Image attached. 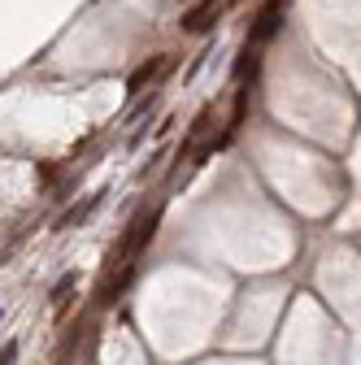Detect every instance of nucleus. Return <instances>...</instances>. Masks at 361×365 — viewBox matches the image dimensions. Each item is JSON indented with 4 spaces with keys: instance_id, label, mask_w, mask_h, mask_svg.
Returning <instances> with one entry per match:
<instances>
[{
    "instance_id": "1",
    "label": "nucleus",
    "mask_w": 361,
    "mask_h": 365,
    "mask_svg": "<svg viewBox=\"0 0 361 365\" xmlns=\"http://www.w3.org/2000/svg\"><path fill=\"white\" fill-rule=\"evenodd\" d=\"M157 222H161V213H157V209H153V213H144L140 222L131 226V235H126V240L109 252V265H131L135 257H140V252L148 248V240L157 235Z\"/></svg>"
},
{
    "instance_id": "3",
    "label": "nucleus",
    "mask_w": 361,
    "mask_h": 365,
    "mask_svg": "<svg viewBox=\"0 0 361 365\" xmlns=\"http://www.w3.org/2000/svg\"><path fill=\"white\" fill-rule=\"evenodd\" d=\"M279 14H283V5H279V0H270V5L257 14L253 31H248V43H265L270 35H275V31H279Z\"/></svg>"
},
{
    "instance_id": "8",
    "label": "nucleus",
    "mask_w": 361,
    "mask_h": 365,
    "mask_svg": "<svg viewBox=\"0 0 361 365\" xmlns=\"http://www.w3.org/2000/svg\"><path fill=\"white\" fill-rule=\"evenodd\" d=\"M209 118H213V109L205 105V109L196 113V122H192V135H205V126H209Z\"/></svg>"
},
{
    "instance_id": "5",
    "label": "nucleus",
    "mask_w": 361,
    "mask_h": 365,
    "mask_svg": "<svg viewBox=\"0 0 361 365\" xmlns=\"http://www.w3.org/2000/svg\"><path fill=\"white\" fill-rule=\"evenodd\" d=\"M96 205H101V196H87L83 205H74V209H66V213H61V222H57V231H66V226H74V222H83V217H87V213H92Z\"/></svg>"
},
{
    "instance_id": "9",
    "label": "nucleus",
    "mask_w": 361,
    "mask_h": 365,
    "mask_svg": "<svg viewBox=\"0 0 361 365\" xmlns=\"http://www.w3.org/2000/svg\"><path fill=\"white\" fill-rule=\"evenodd\" d=\"M18 361V344H5V352H0V365H14Z\"/></svg>"
},
{
    "instance_id": "2",
    "label": "nucleus",
    "mask_w": 361,
    "mask_h": 365,
    "mask_svg": "<svg viewBox=\"0 0 361 365\" xmlns=\"http://www.w3.org/2000/svg\"><path fill=\"white\" fill-rule=\"evenodd\" d=\"M218 14H222V0H200V5H192V9L183 14V22H178V26H183L188 35H205V31L218 22Z\"/></svg>"
},
{
    "instance_id": "7",
    "label": "nucleus",
    "mask_w": 361,
    "mask_h": 365,
    "mask_svg": "<svg viewBox=\"0 0 361 365\" xmlns=\"http://www.w3.org/2000/svg\"><path fill=\"white\" fill-rule=\"evenodd\" d=\"M248 66H257V53H253V43H248V48L240 53V61H235V78H244V74H248Z\"/></svg>"
},
{
    "instance_id": "6",
    "label": "nucleus",
    "mask_w": 361,
    "mask_h": 365,
    "mask_svg": "<svg viewBox=\"0 0 361 365\" xmlns=\"http://www.w3.org/2000/svg\"><path fill=\"white\" fill-rule=\"evenodd\" d=\"M74 283H78V274L70 269V274H61V279L53 283V300H57V309H66V296L74 292Z\"/></svg>"
},
{
    "instance_id": "4",
    "label": "nucleus",
    "mask_w": 361,
    "mask_h": 365,
    "mask_svg": "<svg viewBox=\"0 0 361 365\" xmlns=\"http://www.w3.org/2000/svg\"><path fill=\"white\" fill-rule=\"evenodd\" d=\"M166 70H170V57H153V61H144L140 70H135V74L126 78V91H131V96H140V91H144L153 78H161Z\"/></svg>"
}]
</instances>
